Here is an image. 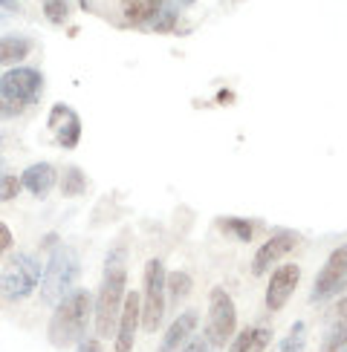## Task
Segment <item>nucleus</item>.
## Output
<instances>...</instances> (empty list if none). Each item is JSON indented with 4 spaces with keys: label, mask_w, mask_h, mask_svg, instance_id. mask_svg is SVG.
<instances>
[{
    "label": "nucleus",
    "mask_w": 347,
    "mask_h": 352,
    "mask_svg": "<svg viewBox=\"0 0 347 352\" xmlns=\"http://www.w3.org/2000/svg\"><path fill=\"white\" fill-rule=\"evenodd\" d=\"M336 320H339V324H347V298H341L336 303Z\"/></svg>",
    "instance_id": "c85d7f7f"
},
{
    "label": "nucleus",
    "mask_w": 347,
    "mask_h": 352,
    "mask_svg": "<svg viewBox=\"0 0 347 352\" xmlns=\"http://www.w3.org/2000/svg\"><path fill=\"white\" fill-rule=\"evenodd\" d=\"M41 260L32 254H12L6 260V266L0 269V298L6 303H21L35 295V289H41Z\"/></svg>",
    "instance_id": "39448f33"
},
{
    "label": "nucleus",
    "mask_w": 347,
    "mask_h": 352,
    "mask_svg": "<svg viewBox=\"0 0 347 352\" xmlns=\"http://www.w3.org/2000/svg\"><path fill=\"white\" fill-rule=\"evenodd\" d=\"M32 52V41L23 35H3L0 38V67H18Z\"/></svg>",
    "instance_id": "f3484780"
},
{
    "label": "nucleus",
    "mask_w": 347,
    "mask_h": 352,
    "mask_svg": "<svg viewBox=\"0 0 347 352\" xmlns=\"http://www.w3.org/2000/svg\"><path fill=\"white\" fill-rule=\"evenodd\" d=\"M21 190H23L21 176H14V173H3V176H0V202L14 199Z\"/></svg>",
    "instance_id": "b1692460"
},
{
    "label": "nucleus",
    "mask_w": 347,
    "mask_h": 352,
    "mask_svg": "<svg viewBox=\"0 0 347 352\" xmlns=\"http://www.w3.org/2000/svg\"><path fill=\"white\" fill-rule=\"evenodd\" d=\"M344 289H347V243L336 245V248L330 252V257L324 260L322 272L315 274L310 300H313V303L333 300L336 295H341Z\"/></svg>",
    "instance_id": "6e6552de"
},
{
    "label": "nucleus",
    "mask_w": 347,
    "mask_h": 352,
    "mask_svg": "<svg viewBox=\"0 0 347 352\" xmlns=\"http://www.w3.org/2000/svg\"><path fill=\"white\" fill-rule=\"evenodd\" d=\"M278 352H307V324L304 320H295L286 338L278 344Z\"/></svg>",
    "instance_id": "412c9836"
},
{
    "label": "nucleus",
    "mask_w": 347,
    "mask_h": 352,
    "mask_svg": "<svg viewBox=\"0 0 347 352\" xmlns=\"http://www.w3.org/2000/svg\"><path fill=\"white\" fill-rule=\"evenodd\" d=\"M139 329H142V292H127L125 303H122L119 324H116L113 349L116 352H134Z\"/></svg>",
    "instance_id": "9d476101"
},
{
    "label": "nucleus",
    "mask_w": 347,
    "mask_h": 352,
    "mask_svg": "<svg viewBox=\"0 0 347 352\" xmlns=\"http://www.w3.org/2000/svg\"><path fill=\"white\" fill-rule=\"evenodd\" d=\"M81 6H90V0H81Z\"/></svg>",
    "instance_id": "473e14b6"
},
{
    "label": "nucleus",
    "mask_w": 347,
    "mask_h": 352,
    "mask_svg": "<svg viewBox=\"0 0 347 352\" xmlns=\"http://www.w3.org/2000/svg\"><path fill=\"white\" fill-rule=\"evenodd\" d=\"M174 23H177V12H174V9H162V12L156 14V21L151 26H154V32H171Z\"/></svg>",
    "instance_id": "393cba45"
},
{
    "label": "nucleus",
    "mask_w": 347,
    "mask_h": 352,
    "mask_svg": "<svg viewBox=\"0 0 347 352\" xmlns=\"http://www.w3.org/2000/svg\"><path fill=\"white\" fill-rule=\"evenodd\" d=\"M47 127H50V133L55 136V142L61 144L64 151H72L81 142V119H78V113L72 110L70 104H64V101L52 104Z\"/></svg>",
    "instance_id": "f8f14e48"
},
{
    "label": "nucleus",
    "mask_w": 347,
    "mask_h": 352,
    "mask_svg": "<svg viewBox=\"0 0 347 352\" xmlns=\"http://www.w3.org/2000/svg\"><path fill=\"white\" fill-rule=\"evenodd\" d=\"M211 349H223L229 341L238 335V306L223 286H214L209 292V318H206V332Z\"/></svg>",
    "instance_id": "0eeeda50"
},
{
    "label": "nucleus",
    "mask_w": 347,
    "mask_h": 352,
    "mask_svg": "<svg viewBox=\"0 0 347 352\" xmlns=\"http://www.w3.org/2000/svg\"><path fill=\"white\" fill-rule=\"evenodd\" d=\"M0 9H9V12H21L18 0H0Z\"/></svg>",
    "instance_id": "c756f323"
},
{
    "label": "nucleus",
    "mask_w": 347,
    "mask_h": 352,
    "mask_svg": "<svg viewBox=\"0 0 347 352\" xmlns=\"http://www.w3.org/2000/svg\"><path fill=\"white\" fill-rule=\"evenodd\" d=\"M168 272L165 263L159 257H151L145 263V277H142V329L145 332H159L168 312V295H165Z\"/></svg>",
    "instance_id": "423d86ee"
},
{
    "label": "nucleus",
    "mask_w": 347,
    "mask_h": 352,
    "mask_svg": "<svg viewBox=\"0 0 347 352\" xmlns=\"http://www.w3.org/2000/svg\"><path fill=\"white\" fill-rule=\"evenodd\" d=\"M295 245H298V234H295V231H286V228L275 231L272 237H266V243L255 252V260H252V274H255V277H264V274H266V269L278 266V260H284L289 252H293Z\"/></svg>",
    "instance_id": "9b49d317"
},
{
    "label": "nucleus",
    "mask_w": 347,
    "mask_h": 352,
    "mask_svg": "<svg viewBox=\"0 0 347 352\" xmlns=\"http://www.w3.org/2000/svg\"><path fill=\"white\" fill-rule=\"evenodd\" d=\"M78 274H81V257L72 245H58L52 248L50 263L41 277V303L43 306H58L72 289H78Z\"/></svg>",
    "instance_id": "7ed1b4c3"
},
{
    "label": "nucleus",
    "mask_w": 347,
    "mask_h": 352,
    "mask_svg": "<svg viewBox=\"0 0 347 352\" xmlns=\"http://www.w3.org/2000/svg\"><path fill=\"white\" fill-rule=\"evenodd\" d=\"M165 9V0H122L125 21L130 26H148L156 21V14Z\"/></svg>",
    "instance_id": "dca6fc26"
},
{
    "label": "nucleus",
    "mask_w": 347,
    "mask_h": 352,
    "mask_svg": "<svg viewBox=\"0 0 347 352\" xmlns=\"http://www.w3.org/2000/svg\"><path fill=\"white\" fill-rule=\"evenodd\" d=\"M298 283H301V266L298 263H278V266L272 269L269 280H266V295H264L266 309L281 312L289 303V298L295 295Z\"/></svg>",
    "instance_id": "1a4fd4ad"
},
{
    "label": "nucleus",
    "mask_w": 347,
    "mask_h": 352,
    "mask_svg": "<svg viewBox=\"0 0 347 352\" xmlns=\"http://www.w3.org/2000/svg\"><path fill=\"white\" fill-rule=\"evenodd\" d=\"M76 352H105V346H101V338H84Z\"/></svg>",
    "instance_id": "cd10ccee"
},
{
    "label": "nucleus",
    "mask_w": 347,
    "mask_h": 352,
    "mask_svg": "<svg viewBox=\"0 0 347 352\" xmlns=\"http://www.w3.org/2000/svg\"><path fill=\"white\" fill-rule=\"evenodd\" d=\"M41 9H43V18H47L52 26L67 23L70 12H72L70 0H41Z\"/></svg>",
    "instance_id": "5701e85b"
},
{
    "label": "nucleus",
    "mask_w": 347,
    "mask_h": 352,
    "mask_svg": "<svg viewBox=\"0 0 347 352\" xmlns=\"http://www.w3.org/2000/svg\"><path fill=\"white\" fill-rule=\"evenodd\" d=\"M180 352H214V349H211V344H209L206 335H194V338L188 341Z\"/></svg>",
    "instance_id": "a878e982"
},
{
    "label": "nucleus",
    "mask_w": 347,
    "mask_h": 352,
    "mask_svg": "<svg viewBox=\"0 0 347 352\" xmlns=\"http://www.w3.org/2000/svg\"><path fill=\"white\" fill-rule=\"evenodd\" d=\"M0 142H3V136H0Z\"/></svg>",
    "instance_id": "72a5a7b5"
},
{
    "label": "nucleus",
    "mask_w": 347,
    "mask_h": 352,
    "mask_svg": "<svg viewBox=\"0 0 347 352\" xmlns=\"http://www.w3.org/2000/svg\"><path fill=\"white\" fill-rule=\"evenodd\" d=\"M197 327H200L197 309H182L177 318H174V324L162 332V341H159L156 352H180L197 335Z\"/></svg>",
    "instance_id": "ddd939ff"
},
{
    "label": "nucleus",
    "mask_w": 347,
    "mask_h": 352,
    "mask_svg": "<svg viewBox=\"0 0 347 352\" xmlns=\"http://www.w3.org/2000/svg\"><path fill=\"white\" fill-rule=\"evenodd\" d=\"M191 289H194V277L177 269V272H171L168 274V283H165V295H168V303H182L188 295H191Z\"/></svg>",
    "instance_id": "a211bd4d"
},
{
    "label": "nucleus",
    "mask_w": 347,
    "mask_h": 352,
    "mask_svg": "<svg viewBox=\"0 0 347 352\" xmlns=\"http://www.w3.org/2000/svg\"><path fill=\"white\" fill-rule=\"evenodd\" d=\"M43 76L35 67H12L0 76V119H14L26 107L38 104Z\"/></svg>",
    "instance_id": "20e7f679"
},
{
    "label": "nucleus",
    "mask_w": 347,
    "mask_h": 352,
    "mask_svg": "<svg viewBox=\"0 0 347 352\" xmlns=\"http://www.w3.org/2000/svg\"><path fill=\"white\" fill-rule=\"evenodd\" d=\"M217 101H223V104H229V101H231V93L226 90V93H220V96H217Z\"/></svg>",
    "instance_id": "7c9ffc66"
},
{
    "label": "nucleus",
    "mask_w": 347,
    "mask_h": 352,
    "mask_svg": "<svg viewBox=\"0 0 347 352\" xmlns=\"http://www.w3.org/2000/svg\"><path fill=\"white\" fill-rule=\"evenodd\" d=\"M275 338V332L269 324H255V327H243L238 335L229 341L226 352H266Z\"/></svg>",
    "instance_id": "2eb2a0df"
},
{
    "label": "nucleus",
    "mask_w": 347,
    "mask_h": 352,
    "mask_svg": "<svg viewBox=\"0 0 347 352\" xmlns=\"http://www.w3.org/2000/svg\"><path fill=\"white\" fill-rule=\"evenodd\" d=\"M93 320V295L81 289H72L70 295L52 306L50 324H47V341L55 349H72L87 338V329H90Z\"/></svg>",
    "instance_id": "f03ea898"
},
{
    "label": "nucleus",
    "mask_w": 347,
    "mask_h": 352,
    "mask_svg": "<svg viewBox=\"0 0 347 352\" xmlns=\"http://www.w3.org/2000/svg\"><path fill=\"white\" fill-rule=\"evenodd\" d=\"M12 228L6 226V223H0V257H3L6 252H9V248H12Z\"/></svg>",
    "instance_id": "bb28decb"
},
{
    "label": "nucleus",
    "mask_w": 347,
    "mask_h": 352,
    "mask_svg": "<svg viewBox=\"0 0 347 352\" xmlns=\"http://www.w3.org/2000/svg\"><path fill=\"white\" fill-rule=\"evenodd\" d=\"M87 190V176H84V170L78 168V165H70L67 170H64V176H61V194L67 197V199H72V197H81Z\"/></svg>",
    "instance_id": "aec40b11"
},
{
    "label": "nucleus",
    "mask_w": 347,
    "mask_h": 352,
    "mask_svg": "<svg viewBox=\"0 0 347 352\" xmlns=\"http://www.w3.org/2000/svg\"><path fill=\"white\" fill-rule=\"evenodd\" d=\"M318 352H347V324H339L336 320V324L327 329Z\"/></svg>",
    "instance_id": "4be33fe9"
},
{
    "label": "nucleus",
    "mask_w": 347,
    "mask_h": 352,
    "mask_svg": "<svg viewBox=\"0 0 347 352\" xmlns=\"http://www.w3.org/2000/svg\"><path fill=\"white\" fill-rule=\"evenodd\" d=\"M125 295H127V245L116 243L107 252L101 286H98L96 298H93L96 338H113L116 335V324H119Z\"/></svg>",
    "instance_id": "f257e3e1"
},
{
    "label": "nucleus",
    "mask_w": 347,
    "mask_h": 352,
    "mask_svg": "<svg viewBox=\"0 0 347 352\" xmlns=\"http://www.w3.org/2000/svg\"><path fill=\"white\" fill-rule=\"evenodd\" d=\"M0 176H3V159H0Z\"/></svg>",
    "instance_id": "2f4dec72"
},
{
    "label": "nucleus",
    "mask_w": 347,
    "mask_h": 352,
    "mask_svg": "<svg viewBox=\"0 0 347 352\" xmlns=\"http://www.w3.org/2000/svg\"><path fill=\"white\" fill-rule=\"evenodd\" d=\"M55 182H58V168L50 165V162H35L21 173L23 190H29L35 199H47L50 190L55 188Z\"/></svg>",
    "instance_id": "4468645a"
},
{
    "label": "nucleus",
    "mask_w": 347,
    "mask_h": 352,
    "mask_svg": "<svg viewBox=\"0 0 347 352\" xmlns=\"http://www.w3.org/2000/svg\"><path fill=\"white\" fill-rule=\"evenodd\" d=\"M220 231L229 234L231 240H240V243H249L255 237V223H249V219H243V217H226L220 219Z\"/></svg>",
    "instance_id": "6ab92c4d"
}]
</instances>
